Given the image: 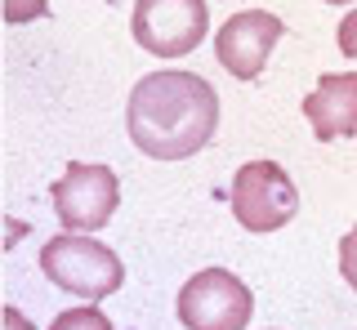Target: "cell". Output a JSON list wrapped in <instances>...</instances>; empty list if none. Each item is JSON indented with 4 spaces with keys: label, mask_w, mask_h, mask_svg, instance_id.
I'll list each match as a JSON object with an SVG mask.
<instances>
[{
    "label": "cell",
    "mask_w": 357,
    "mask_h": 330,
    "mask_svg": "<svg viewBox=\"0 0 357 330\" xmlns=\"http://www.w3.org/2000/svg\"><path fill=\"white\" fill-rule=\"evenodd\" d=\"M130 143L152 161H188L215 139L219 94L197 72H148L126 107Z\"/></svg>",
    "instance_id": "6da1fadb"
},
{
    "label": "cell",
    "mask_w": 357,
    "mask_h": 330,
    "mask_svg": "<svg viewBox=\"0 0 357 330\" xmlns=\"http://www.w3.org/2000/svg\"><path fill=\"white\" fill-rule=\"evenodd\" d=\"M40 272L59 290H72L81 299H107L126 281V268H121L116 250H107L94 237H76V233L45 241L40 246Z\"/></svg>",
    "instance_id": "7a4b0ae2"
},
{
    "label": "cell",
    "mask_w": 357,
    "mask_h": 330,
    "mask_svg": "<svg viewBox=\"0 0 357 330\" xmlns=\"http://www.w3.org/2000/svg\"><path fill=\"white\" fill-rule=\"evenodd\" d=\"M174 313L188 330H245L255 313L250 285L228 268H206L183 281Z\"/></svg>",
    "instance_id": "3957f363"
},
{
    "label": "cell",
    "mask_w": 357,
    "mask_h": 330,
    "mask_svg": "<svg viewBox=\"0 0 357 330\" xmlns=\"http://www.w3.org/2000/svg\"><path fill=\"white\" fill-rule=\"evenodd\" d=\"M299 210V192L290 183L286 165L277 161H250L232 179V214L245 233H277Z\"/></svg>",
    "instance_id": "277c9868"
},
{
    "label": "cell",
    "mask_w": 357,
    "mask_h": 330,
    "mask_svg": "<svg viewBox=\"0 0 357 330\" xmlns=\"http://www.w3.org/2000/svg\"><path fill=\"white\" fill-rule=\"evenodd\" d=\"M130 31L152 58H183L206 40L210 9L206 0H139Z\"/></svg>",
    "instance_id": "5b68a950"
},
{
    "label": "cell",
    "mask_w": 357,
    "mask_h": 330,
    "mask_svg": "<svg viewBox=\"0 0 357 330\" xmlns=\"http://www.w3.org/2000/svg\"><path fill=\"white\" fill-rule=\"evenodd\" d=\"M54 214L67 233H98L121 201V183L112 174V165H94V161H76L50 188Z\"/></svg>",
    "instance_id": "8992f818"
},
{
    "label": "cell",
    "mask_w": 357,
    "mask_h": 330,
    "mask_svg": "<svg viewBox=\"0 0 357 330\" xmlns=\"http://www.w3.org/2000/svg\"><path fill=\"white\" fill-rule=\"evenodd\" d=\"M282 31H286V23L277 14H268V9L232 14L228 23L219 27V36H215V54H219L223 72L237 76V81H255V76L264 72L273 45L282 40Z\"/></svg>",
    "instance_id": "52a82bcc"
},
{
    "label": "cell",
    "mask_w": 357,
    "mask_h": 330,
    "mask_svg": "<svg viewBox=\"0 0 357 330\" xmlns=\"http://www.w3.org/2000/svg\"><path fill=\"white\" fill-rule=\"evenodd\" d=\"M304 116L321 143L357 129V72H326L317 90L304 98Z\"/></svg>",
    "instance_id": "ba28073f"
},
{
    "label": "cell",
    "mask_w": 357,
    "mask_h": 330,
    "mask_svg": "<svg viewBox=\"0 0 357 330\" xmlns=\"http://www.w3.org/2000/svg\"><path fill=\"white\" fill-rule=\"evenodd\" d=\"M50 330H112V322H107V313H98V308H72V313L54 317Z\"/></svg>",
    "instance_id": "9c48e42d"
},
{
    "label": "cell",
    "mask_w": 357,
    "mask_h": 330,
    "mask_svg": "<svg viewBox=\"0 0 357 330\" xmlns=\"http://www.w3.org/2000/svg\"><path fill=\"white\" fill-rule=\"evenodd\" d=\"M50 14V0H5V23H31Z\"/></svg>",
    "instance_id": "30bf717a"
},
{
    "label": "cell",
    "mask_w": 357,
    "mask_h": 330,
    "mask_svg": "<svg viewBox=\"0 0 357 330\" xmlns=\"http://www.w3.org/2000/svg\"><path fill=\"white\" fill-rule=\"evenodd\" d=\"M340 272H344V281L357 290V228H349L340 241Z\"/></svg>",
    "instance_id": "8fae6325"
},
{
    "label": "cell",
    "mask_w": 357,
    "mask_h": 330,
    "mask_svg": "<svg viewBox=\"0 0 357 330\" xmlns=\"http://www.w3.org/2000/svg\"><path fill=\"white\" fill-rule=\"evenodd\" d=\"M335 40H340L344 58H353V63H357V9L340 18V31H335Z\"/></svg>",
    "instance_id": "7c38bea8"
},
{
    "label": "cell",
    "mask_w": 357,
    "mask_h": 330,
    "mask_svg": "<svg viewBox=\"0 0 357 330\" xmlns=\"http://www.w3.org/2000/svg\"><path fill=\"white\" fill-rule=\"evenodd\" d=\"M5 330H36V326H31L18 308H5Z\"/></svg>",
    "instance_id": "4fadbf2b"
},
{
    "label": "cell",
    "mask_w": 357,
    "mask_h": 330,
    "mask_svg": "<svg viewBox=\"0 0 357 330\" xmlns=\"http://www.w3.org/2000/svg\"><path fill=\"white\" fill-rule=\"evenodd\" d=\"M326 5H353V0H326Z\"/></svg>",
    "instance_id": "5bb4252c"
}]
</instances>
